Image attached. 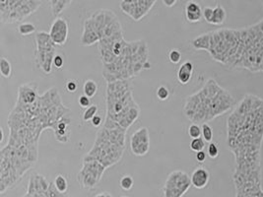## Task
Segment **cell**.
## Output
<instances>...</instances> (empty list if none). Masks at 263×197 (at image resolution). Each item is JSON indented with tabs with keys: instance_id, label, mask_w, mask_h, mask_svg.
<instances>
[{
	"instance_id": "29",
	"label": "cell",
	"mask_w": 263,
	"mask_h": 197,
	"mask_svg": "<svg viewBox=\"0 0 263 197\" xmlns=\"http://www.w3.org/2000/svg\"><path fill=\"white\" fill-rule=\"evenodd\" d=\"M36 32V26L30 22H24L18 26V33L21 36H30Z\"/></svg>"
},
{
	"instance_id": "28",
	"label": "cell",
	"mask_w": 263,
	"mask_h": 197,
	"mask_svg": "<svg viewBox=\"0 0 263 197\" xmlns=\"http://www.w3.org/2000/svg\"><path fill=\"white\" fill-rule=\"evenodd\" d=\"M0 73L4 78H10L12 73L11 63L5 57H1L0 60Z\"/></svg>"
},
{
	"instance_id": "16",
	"label": "cell",
	"mask_w": 263,
	"mask_h": 197,
	"mask_svg": "<svg viewBox=\"0 0 263 197\" xmlns=\"http://www.w3.org/2000/svg\"><path fill=\"white\" fill-rule=\"evenodd\" d=\"M150 149V133L147 127L137 129L130 137V150L132 154L142 157L148 154Z\"/></svg>"
},
{
	"instance_id": "6",
	"label": "cell",
	"mask_w": 263,
	"mask_h": 197,
	"mask_svg": "<svg viewBox=\"0 0 263 197\" xmlns=\"http://www.w3.org/2000/svg\"><path fill=\"white\" fill-rule=\"evenodd\" d=\"M39 159V151L5 145L0 151V192L17 185Z\"/></svg>"
},
{
	"instance_id": "38",
	"label": "cell",
	"mask_w": 263,
	"mask_h": 197,
	"mask_svg": "<svg viewBox=\"0 0 263 197\" xmlns=\"http://www.w3.org/2000/svg\"><path fill=\"white\" fill-rule=\"evenodd\" d=\"M78 104H79V106L81 107V108H83V109H88L89 107H91L92 105H91V98H89V97H87L86 95H81L79 98H78Z\"/></svg>"
},
{
	"instance_id": "17",
	"label": "cell",
	"mask_w": 263,
	"mask_h": 197,
	"mask_svg": "<svg viewBox=\"0 0 263 197\" xmlns=\"http://www.w3.org/2000/svg\"><path fill=\"white\" fill-rule=\"evenodd\" d=\"M236 197H263L262 180L234 182Z\"/></svg>"
},
{
	"instance_id": "25",
	"label": "cell",
	"mask_w": 263,
	"mask_h": 197,
	"mask_svg": "<svg viewBox=\"0 0 263 197\" xmlns=\"http://www.w3.org/2000/svg\"><path fill=\"white\" fill-rule=\"evenodd\" d=\"M49 3H50V6H51L52 15L57 19V18H59L60 14L63 12V10L66 8V6L69 3H71V1H67V0H51Z\"/></svg>"
},
{
	"instance_id": "26",
	"label": "cell",
	"mask_w": 263,
	"mask_h": 197,
	"mask_svg": "<svg viewBox=\"0 0 263 197\" xmlns=\"http://www.w3.org/2000/svg\"><path fill=\"white\" fill-rule=\"evenodd\" d=\"M53 185L55 189L60 192V194H65L68 190V182L66 178L62 174H58L53 181Z\"/></svg>"
},
{
	"instance_id": "12",
	"label": "cell",
	"mask_w": 263,
	"mask_h": 197,
	"mask_svg": "<svg viewBox=\"0 0 263 197\" xmlns=\"http://www.w3.org/2000/svg\"><path fill=\"white\" fill-rule=\"evenodd\" d=\"M191 176L183 171H174L167 175L163 187L164 197H182L192 186Z\"/></svg>"
},
{
	"instance_id": "42",
	"label": "cell",
	"mask_w": 263,
	"mask_h": 197,
	"mask_svg": "<svg viewBox=\"0 0 263 197\" xmlns=\"http://www.w3.org/2000/svg\"><path fill=\"white\" fill-rule=\"evenodd\" d=\"M91 123H92V125L94 127H101L102 124H103V120H102V117L100 115L97 114L96 116L91 121Z\"/></svg>"
},
{
	"instance_id": "4",
	"label": "cell",
	"mask_w": 263,
	"mask_h": 197,
	"mask_svg": "<svg viewBox=\"0 0 263 197\" xmlns=\"http://www.w3.org/2000/svg\"><path fill=\"white\" fill-rule=\"evenodd\" d=\"M107 114L103 126L121 128L125 131L140 116V108L133 96V88L128 80L107 83Z\"/></svg>"
},
{
	"instance_id": "13",
	"label": "cell",
	"mask_w": 263,
	"mask_h": 197,
	"mask_svg": "<svg viewBox=\"0 0 263 197\" xmlns=\"http://www.w3.org/2000/svg\"><path fill=\"white\" fill-rule=\"evenodd\" d=\"M106 170L97 161H83L82 169L77 173V182L84 189H93L101 182Z\"/></svg>"
},
{
	"instance_id": "44",
	"label": "cell",
	"mask_w": 263,
	"mask_h": 197,
	"mask_svg": "<svg viewBox=\"0 0 263 197\" xmlns=\"http://www.w3.org/2000/svg\"><path fill=\"white\" fill-rule=\"evenodd\" d=\"M0 132H1V138H0V142H2V141H3V139H4V130H3V128H0Z\"/></svg>"
},
{
	"instance_id": "1",
	"label": "cell",
	"mask_w": 263,
	"mask_h": 197,
	"mask_svg": "<svg viewBox=\"0 0 263 197\" xmlns=\"http://www.w3.org/2000/svg\"><path fill=\"white\" fill-rule=\"evenodd\" d=\"M263 98L248 94L227 120V146L239 171L262 170Z\"/></svg>"
},
{
	"instance_id": "40",
	"label": "cell",
	"mask_w": 263,
	"mask_h": 197,
	"mask_svg": "<svg viewBox=\"0 0 263 197\" xmlns=\"http://www.w3.org/2000/svg\"><path fill=\"white\" fill-rule=\"evenodd\" d=\"M77 82L75 80H68L67 83H66V90L69 92V93H75L77 91Z\"/></svg>"
},
{
	"instance_id": "8",
	"label": "cell",
	"mask_w": 263,
	"mask_h": 197,
	"mask_svg": "<svg viewBox=\"0 0 263 197\" xmlns=\"http://www.w3.org/2000/svg\"><path fill=\"white\" fill-rule=\"evenodd\" d=\"M239 30L235 69L241 68L252 73H263V19Z\"/></svg>"
},
{
	"instance_id": "34",
	"label": "cell",
	"mask_w": 263,
	"mask_h": 197,
	"mask_svg": "<svg viewBox=\"0 0 263 197\" xmlns=\"http://www.w3.org/2000/svg\"><path fill=\"white\" fill-rule=\"evenodd\" d=\"M205 141H204L203 138H196V139H192L191 141V150L197 153V152H200V151H204V148H205Z\"/></svg>"
},
{
	"instance_id": "33",
	"label": "cell",
	"mask_w": 263,
	"mask_h": 197,
	"mask_svg": "<svg viewBox=\"0 0 263 197\" xmlns=\"http://www.w3.org/2000/svg\"><path fill=\"white\" fill-rule=\"evenodd\" d=\"M134 185V181H133V178L129 174H125L123 175L120 181V187L125 190V191H128L130 190Z\"/></svg>"
},
{
	"instance_id": "32",
	"label": "cell",
	"mask_w": 263,
	"mask_h": 197,
	"mask_svg": "<svg viewBox=\"0 0 263 197\" xmlns=\"http://www.w3.org/2000/svg\"><path fill=\"white\" fill-rule=\"evenodd\" d=\"M201 130H202V138L205 142L211 143L213 139V129L208 123L201 124Z\"/></svg>"
},
{
	"instance_id": "31",
	"label": "cell",
	"mask_w": 263,
	"mask_h": 197,
	"mask_svg": "<svg viewBox=\"0 0 263 197\" xmlns=\"http://www.w3.org/2000/svg\"><path fill=\"white\" fill-rule=\"evenodd\" d=\"M187 133L192 139H196V138H201L202 136V130H201V126L197 123H192L189 126L187 129Z\"/></svg>"
},
{
	"instance_id": "43",
	"label": "cell",
	"mask_w": 263,
	"mask_h": 197,
	"mask_svg": "<svg viewBox=\"0 0 263 197\" xmlns=\"http://www.w3.org/2000/svg\"><path fill=\"white\" fill-rule=\"evenodd\" d=\"M162 2L167 7H173L174 5L177 4V0H163Z\"/></svg>"
},
{
	"instance_id": "21",
	"label": "cell",
	"mask_w": 263,
	"mask_h": 197,
	"mask_svg": "<svg viewBox=\"0 0 263 197\" xmlns=\"http://www.w3.org/2000/svg\"><path fill=\"white\" fill-rule=\"evenodd\" d=\"M192 186H194L197 189H202L206 187L209 181H210V173L207 169L199 167L196 168L191 175Z\"/></svg>"
},
{
	"instance_id": "27",
	"label": "cell",
	"mask_w": 263,
	"mask_h": 197,
	"mask_svg": "<svg viewBox=\"0 0 263 197\" xmlns=\"http://www.w3.org/2000/svg\"><path fill=\"white\" fill-rule=\"evenodd\" d=\"M84 95H86L89 98H93L98 92V85L96 82L92 79H88L84 82L83 85Z\"/></svg>"
},
{
	"instance_id": "15",
	"label": "cell",
	"mask_w": 263,
	"mask_h": 197,
	"mask_svg": "<svg viewBox=\"0 0 263 197\" xmlns=\"http://www.w3.org/2000/svg\"><path fill=\"white\" fill-rule=\"evenodd\" d=\"M155 0H122L120 1L121 11L134 21H140L155 5Z\"/></svg>"
},
{
	"instance_id": "2",
	"label": "cell",
	"mask_w": 263,
	"mask_h": 197,
	"mask_svg": "<svg viewBox=\"0 0 263 197\" xmlns=\"http://www.w3.org/2000/svg\"><path fill=\"white\" fill-rule=\"evenodd\" d=\"M70 110L64 106L58 88H50L35 103L25 105L16 101L7 125L9 137L6 145L39 151L40 137L46 129L54 130L57 124Z\"/></svg>"
},
{
	"instance_id": "45",
	"label": "cell",
	"mask_w": 263,
	"mask_h": 197,
	"mask_svg": "<svg viewBox=\"0 0 263 197\" xmlns=\"http://www.w3.org/2000/svg\"><path fill=\"white\" fill-rule=\"evenodd\" d=\"M121 197H126V196H121Z\"/></svg>"
},
{
	"instance_id": "39",
	"label": "cell",
	"mask_w": 263,
	"mask_h": 197,
	"mask_svg": "<svg viewBox=\"0 0 263 197\" xmlns=\"http://www.w3.org/2000/svg\"><path fill=\"white\" fill-rule=\"evenodd\" d=\"M63 65H64V58L62 57V55L57 54V56L54 57V61H53V66L57 69H60L63 67Z\"/></svg>"
},
{
	"instance_id": "3",
	"label": "cell",
	"mask_w": 263,
	"mask_h": 197,
	"mask_svg": "<svg viewBox=\"0 0 263 197\" xmlns=\"http://www.w3.org/2000/svg\"><path fill=\"white\" fill-rule=\"evenodd\" d=\"M235 105V98L227 90L209 79L199 91L186 98L183 113L192 123L203 124L231 111Z\"/></svg>"
},
{
	"instance_id": "22",
	"label": "cell",
	"mask_w": 263,
	"mask_h": 197,
	"mask_svg": "<svg viewBox=\"0 0 263 197\" xmlns=\"http://www.w3.org/2000/svg\"><path fill=\"white\" fill-rule=\"evenodd\" d=\"M184 14L186 20L190 23H197L200 22L203 18V9L198 3L194 1H190L186 3L184 7Z\"/></svg>"
},
{
	"instance_id": "41",
	"label": "cell",
	"mask_w": 263,
	"mask_h": 197,
	"mask_svg": "<svg viewBox=\"0 0 263 197\" xmlns=\"http://www.w3.org/2000/svg\"><path fill=\"white\" fill-rule=\"evenodd\" d=\"M206 158H207V153H205L204 151L197 152L196 155H195V159H196V161H197L198 163H200V164L204 163V162L206 161Z\"/></svg>"
},
{
	"instance_id": "7",
	"label": "cell",
	"mask_w": 263,
	"mask_h": 197,
	"mask_svg": "<svg viewBox=\"0 0 263 197\" xmlns=\"http://www.w3.org/2000/svg\"><path fill=\"white\" fill-rule=\"evenodd\" d=\"M126 133L121 128L100 127L93 147L84 156L83 161H97L106 169L120 163L125 151Z\"/></svg>"
},
{
	"instance_id": "36",
	"label": "cell",
	"mask_w": 263,
	"mask_h": 197,
	"mask_svg": "<svg viewBox=\"0 0 263 197\" xmlns=\"http://www.w3.org/2000/svg\"><path fill=\"white\" fill-rule=\"evenodd\" d=\"M168 60L174 64H178L181 61V53L179 49H173L168 52Z\"/></svg>"
},
{
	"instance_id": "11",
	"label": "cell",
	"mask_w": 263,
	"mask_h": 197,
	"mask_svg": "<svg viewBox=\"0 0 263 197\" xmlns=\"http://www.w3.org/2000/svg\"><path fill=\"white\" fill-rule=\"evenodd\" d=\"M36 49L35 62L36 67L47 75L52 72L53 61L57 56L55 45L53 44L49 33L40 31L36 34Z\"/></svg>"
},
{
	"instance_id": "18",
	"label": "cell",
	"mask_w": 263,
	"mask_h": 197,
	"mask_svg": "<svg viewBox=\"0 0 263 197\" xmlns=\"http://www.w3.org/2000/svg\"><path fill=\"white\" fill-rule=\"evenodd\" d=\"M69 33L68 23L64 18L59 17L53 20L50 26L49 36L51 37L53 44L55 46H63L65 45Z\"/></svg>"
},
{
	"instance_id": "10",
	"label": "cell",
	"mask_w": 263,
	"mask_h": 197,
	"mask_svg": "<svg viewBox=\"0 0 263 197\" xmlns=\"http://www.w3.org/2000/svg\"><path fill=\"white\" fill-rule=\"evenodd\" d=\"M42 1L36 0H0V20L5 24L21 22L36 12Z\"/></svg>"
},
{
	"instance_id": "9",
	"label": "cell",
	"mask_w": 263,
	"mask_h": 197,
	"mask_svg": "<svg viewBox=\"0 0 263 197\" xmlns=\"http://www.w3.org/2000/svg\"><path fill=\"white\" fill-rule=\"evenodd\" d=\"M118 16L111 10L100 9L84 22L83 33L80 43L85 47L99 44L104 36L106 29L111 24Z\"/></svg>"
},
{
	"instance_id": "5",
	"label": "cell",
	"mask_w": 263,
	"mask_h": 197,
	"mask_svg": "<svg viewBox=\"0 0 263 197\" xmlns=\"http://www.w3.org/2000/svg\"><path fill=\"white\" fill-rule=\"evenodd\" d=\"M151 68L149 48L144 40L127 42L120 56L110 64L103 66V76L107 83L129 80L143 70Z\"/></svg>"
},
{
	"instance_id": "19",
	"label": "cell",
	"mask_w": 263,
	"mask_h": 197,
	"mask_svg": "<svg viewBox=\"0 0 263 197\" xmlns=\"http://www.w3.org/2000/svg\"><path fill=\"white\" fill-rule=\"evenodd\" d=\"M40 94L37 93V87L32 83H26L18 88L17 102L25 105L33 104L37 100Z\"/></svg>"
},
{
	"instance_id": "20",
	"label": "cell",
	"mask_w": 263,
	"mask_h": 197,
	"mask_svg": "<svg viewBox=\"0 0 263 197\" xmlns=\"http://www.w3.org/2000/svg\"><path fill=\"white\" fill-rule=\"evenodd\" d=\"M71 124V117L70 115L64 116L62 120H60L59 123L57 124L53 133L55 136V139L60 142V143H67L70 139V131H69V126Z\"/></svg>"
},
{
	"instance_id": "30",
	"label": "cell",
	"mask_w": 263,
	"mask_h": 197,
	"mask_svg": "<svg viewBox=\"0 0 263 197\" xmlns=\"http://www.w3.org/2000/svg\"><path fill=\"white\" fill-rule=\"evenodd\" d=\"M98 113V106L97 105H92L91 107H89L88 109H86L83 112L82 115V120L85 123L87 122H91Z\"/></svg>"
},
{
	"instance_id": "24",
	"label": "cell",
	"mask_w": 263,
	"mask_h": 197,
	"mask_svg": "<svg viewBox=\"0 0 263 197\" xmlns=\"http://www.w3.org/2000/svg\"><path fill=\"white\" fill-rule=\"evenodd\" d=\"M226 18H227V13H226L225 8L221 4H217L213 8L212 18H211L209 24L221 26L225 23Z\"/></svg>"
},
{
	"instance_id": "35",
	"label": "cell",
	"mask_w": 263,
	"mask_h": 197,
	"mask_svg": "<svg viewBox=\"0 0 263 197\" xmlns=\"http://www.w3.org/2000/svg\"><path fill=\"white\" fill-rule=\"evenodd\" d=\"M170 95L171 94H170L168 88L164 85L159 87L156 91V96L160 101H167V98H170Z\"/></svg>"
},
{
	"instance_id": "14",
	"label": "cell",
	"mask_w": 263,
	"mask_h": 197,
	"mask_svg": "<svg viewBox=\"0 0 263 197\" xmlns=\"http://www.w3.org/2000/svg\"><path fill=\"white\" fill-rule=\"evenodd\" d=\"M22 197H63V194H60L46 176L34 172L29 180L27 192Z\"/></svg>"
},
{
	"instance_id": "37",
	"label": "cell",
	"mask_w": 263,
	"mask_h": 197,
	"mask_svg": "<svg viewBox=\"0 0 263 197\" xmlns=\"http://www.w3.org/2000/svg\"><path fill=\"white\" fill-rule=\"evenodd\" d=\"M207 155L211 158V159H215L219 155V147L218 144L215 142H211L209 143L208 147H207Z\"/></svg>"
},
{
	"instance_id": "23",
	"label": "cell",
	"mask_w": 263,
	"mask_h": 197,
	"mask_svg": "<svg viewBox=\"0 0 263 197\" xmlns=\"http://www.w3.org/2000/svg\"><path fill=\"white\" fill-rule=\"evenodd\" d=\"M194 70V65L192 62H184L179 68L177 78L178 81L182 85H186L192 80V74Z\"/></svg>"
}]
</instances>
